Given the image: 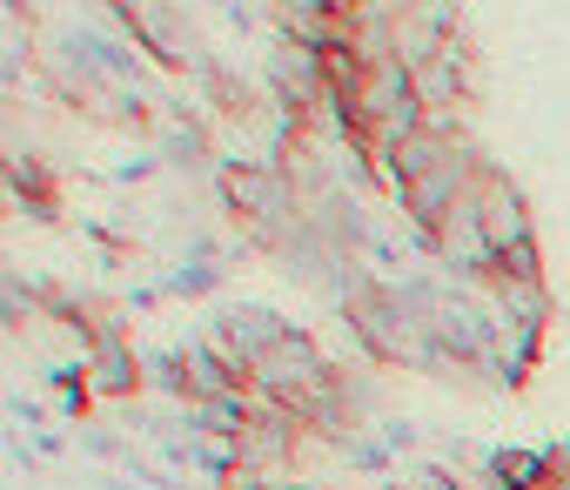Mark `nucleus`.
Masks as SVG:
<instances>
[{
	"mask_svg": "<svg viewBox=\"0 0 570 490\" xmlns=\"http://www.w3.org/2000/svg\"><path fill=\"white\" fill-rule=\"evenodd\" d=\"M323 376H336V356L309 336V330H296L289 343H275L268 356H255L248 363V390L255 396H268V403H296L303 390H316Z\"/></svg>",
	"mask_w": 570,
	"mask_h": 490,
	"instance_id": "nucleus-1",
	"label": "nucleus"
},
{
	"mask_svg": "<svg viewBox=\"0 0 570 490\" xmlns=\"http://www.w3.org/2000/svg\"><path fill=\"white\" fill-rule=\"evenodd\" d=\"M128 41H135V48L161 68V75H181V81H188V75L202 68V55H208L181 0H141V14H135Z\"/></svg>",
	"mask_w": 570,
	"mask_h": 490,
	"instance_id": "nucleus-2",
	"label": "nucleus"
},
{
	"mask_svg": "<svg viewBox=\"0 0 570 490\" xmlns=\"http://www.w3.org/2000/svg\"><path fill=\"white\" fill-rule=\"evenodd\" d=\"M416 101H423L430 121H463V108L476 101V48H470V35H456L450 48H436L416 68Z\"/></svg>",
	"mask_w": 570,
	"mask_h": 490,
	"instance_id": "nucleus-3",
	"label": "nucleus"
},
{
	"mask_svg": "<svg viewBox=\"0 0 570 490\" xmlns=\"http://www.w3.org/2000/svg\"><path fill=\"white\" fill-rule=\"evenodd\" d=\"M463 202H470V215L483 222V235H490V249H497V256H503V249H517V242H537L530 202H523V188H517L497 161L476 175V188H470Z\"/></svg>",
	"mask_w": 570,
	"mask_h": 490,
	"instance_id": "nucleus-4",
	"label": "nucleus"
},
{
	"mask_svg": "<svg viewBox=\"0 0 570 490\" xmlns=\"http://www.w3.org/2000/svg\"><path fill=\"white\" fill-rule=\"evenodd\" d=\"M148 390V370H141V350L128 343V330H101L88 343V396L95 403H141Z\"/></svg>",
	"mask_w": 570,
	"mask_h": 490,
	"instance_id": "nucleus-5",
	"label": "nucleus"
},
{
	"mask_svg": "<svg viewBox=\"0 0 570 490\" xmlns=\"http://www.w3.org/2000/svg\"><path fill=\"white\" fill-rule=\"evenodd\" d=\"M208 330H215V336L242 356V370H248V363H255V356H268L275 343H289L303 323L275 316L268 303H228V310H215V316H208Z\"/></svg>",
	"mask_w": 570,
	"mask_h": 490,
	"instance_id": "nucleus-6",
	"label": "nucleus"
},
{
	"mask_svg": "<svg viewBox=\"0 0 570 490\" xmlns=\"http://www.w3.org/2000/svg\"><path fill=\"white\" fill-rule=\"evenodd\" d=\"M490 470L510 490H543V483H557V450L550 443H490Z\"/></svg>",
	"mask_w": 570,
	"mask_h": 490,
	"instance_id": "nucleus-7",
	"label": "nucleus"
},
{
	"mask_svg": "<svg viewBox=\"0 0 570 490\" xmlns=\"http://www.w3.org/2000/svg\"><path fill=\"white\" fill-rule=\"evenodd\" d=\"M141 370H148V390L168 396L175 410L195 403V356L181 343H161V350H141Z\"/></svg>",
	"mask_w": 570,
	"mask_h": 490,
	"instance_id": "nucleus-8",
	"label": "nucleus"
},
{
	"mask_svg": "<svg viewBox=\"0 0 570 490\" xmlns=\"http://www.w3.org/2000/svg\"><path fill=\"white\" fill-rule=\"evenodd\" d=\"M222 283H228V263H175V270L161 276V290H168L175 303H208Z\"/></svg>",
	"mask_w": 570,
	"mask_h": 490,
	"instance_id": "nucleus-9",
	"label": "nucleus"
},
{
	"mask_svg": "<svg viewBox=\"0 0 570 490\" xmlns=\"http://www.w3.org/2000/svg\"><path fill=\"white\" fill-rule=\"evenodd\" d=\"M370 430H376V437H383V450H390V457H403V463H416V457L430 450V430H423L416 416H376Z\"/></svg>",
	"mask_w": 570,
	"mask_h": 490,
	"instance_id": "nucleus-10",
	"label": "nucleus"
},
{
	"mask_svg": "<svg viewBox=\"0 0 570 490\" xmlns=\"http://www.w3.org/2000/svg\"><path fill=\"white\" fill-rule=\"evenodd\" d=\"M75 443H81V457H95V463H115V470H121V463H128V450H135V443H128L115 423H95V416H88V423H75Z\"/></svg>",
	"mask_w": 570,
	"mask_h": 490,
	"instance_id": "nucleus-11",
	"label": "nucleus"
},
{
	"mask_svg": "<svg viewBox=\"0 0 570 490\" xmlns=\"http://www.w3.org/2000/svg\"><path fill=\"white\" fill-rule=\"evenodd\" d=\"M336 450H343V463H350L356 477H390V463H396V457L383 450V437H376V430H356V437H343Z\"/></svg>",
	"mask_w": 570,
	"mask_h": 490,
	"instance_id": "nucleus-12",
	"label": "nucleus"
},
{
	"mask_svg": "<svg viewBox=\"0 0 570 490\" xmlns=\"http://www.w3.org/2000/svg\"><path fill=\"white\" fill-rule=\"evenodd\" d=\"M155 175H168V168H161V155H155L148 141H141V148H128V155L108 168V182H115V188H148Z\"/></svg>",
	"mask_w": 570,
	"mask_h": 490,
	"instance_id": "nucleus-13",
	"label": "nucleus"
},
{
	"mask_svg": "<svg viewBox=\"0 0 570 490\" xmlns=\"http://www.w3.org/2000/svg\"><path fill=\"white\" fill-rule=\"evenodd\" d=\"M497 276H510V283H543V249H537V242H517V249L497 256Z\"/></svg>",
	"mask_w": 570,
	"mask_h": 490,
	"instance_id": "nucleus-14",
	"label": "nucleus"
},
{
	"mask_svg": "<svg viewBox=\"0 0 570 490\" xmlns=\"http://www.w3.org/2000/svg\"><path fill=\"white\" fill-rule=\"evenodd\" d=\"M8 423H14V437H21V430H28V437H41V430H48V410H41L35 396H21V390H14V396H8Z\"/></svg>",
	"mask_w": 570,
	"mask_h": 490,
	"instance_id": "nucleus-15",
	"label": "nucleus"
},
{
	"mask_svg": "<svg viewBox=\"0 0 570 490\" xmlns=\"http://www.w3.org/2000/svg\"><path fill=\"white\" fill-rule=\"evenodd\" d=\"M121 303H128V316H135V310H161V303H168V290H161V283H128V296H121Z\"/></svg>",
	"mask_w": 570,
	"mask_h": 490,
	"instance_id": "nucleus-16",
	"label": "nucleus"
},
{
	"mask_svg": "<svg viewBox=\"0 0 570 490\" xmlns=\"http://www.w3.org/2000/svg\"><path fill=\"white\" fill-rule=\"evenodd\" d=\"M95 490H141V483H135V477H121V470H101V477H95Z\"/></svg>",
	"mask_w": 570,
	"mask_h": 490,
	"instance_id": "nucleus-17",
	"label": "nucleus"
},
{
	"mask_svg": "<svg viewBox=\"0 0 570 490\" xmlns=\"http://www.w3.org/2000/svg\"><path fill=\"white\" fill-rule=\"evenodd\" d=\"M330 8H336V14H343V21H350V14H356V8H363V0H330Z\"/></svg>",
	"mask_w": 570,
	"mask_h": 490,
	"instance_id": "nucleus-18",
	"label": "nucleus"
},
{
	"mask_svg": "<svg viewBox=\"0 0 570 490\" xmlns=\"http://www.w3.org/2000/svg\"><path fill=\"white\" fill-rule=\"evenodd\" d=\"M202 8H215V14H222V8H228V0H202Z\"/></svg>",
	"mask_w": 570,
	"mask_h": 490,
	"instance_id": "nucleus-19",
	"label": "nucleus"
},
{
	"mask_svg": "<svg viewBox=\"0 0 570 490\" xmlns=\"http://www.w3.org/2000/svg\"><path fill=\"white\" fill-rule=\"evenodd\" d=\"M188 490H215V483H188Z\"/></svg>",
	"mask_w": 570,
	"mask_h": 490,
	"instance_id": "nucleus-20",
	"label": "nucleus"
}]
</instances>
